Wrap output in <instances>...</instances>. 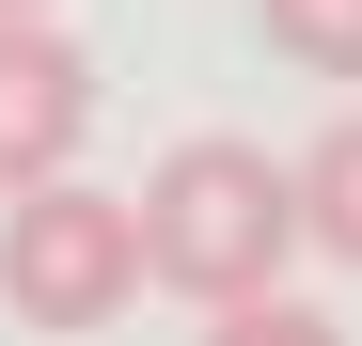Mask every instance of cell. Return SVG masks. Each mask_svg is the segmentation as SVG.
I'll use <instances>...</instances> for the list:
<instances>
[{"label": "cell", "instance_id": "2", "mask_svg": "<svg viewBox=\"0 0 362 346\" xmlns=\"http://www.w3.org/2000/svg\"><path fill=\"white\" fill-rule=\"evenodd\" d=\"M142 299V205L79 189V173H32L0 189V315L16 330H110Z\"/></svg>", "mask_w": 362, "mask_h": 346}, {"label": "cell", "instance_id": "5", "mask_svg": "<svg viewBox=\"0 0 362 346\" xmlns=\"http://www.w3.org/2000/svg\"><path fill=\"white\" fill-rule=\"evenodd\" d=\"M252 32L299 79H362V0H252Z\"/></svg>", "mask_w": 362, "mask_h": 346}, {"label": "cell", "instance_id": "6", "mask_svg": "<svg viewBox=\"0 0 362 346\" xmlns=\"http://www.w3.org/2000/svg\"><path fill=\"white\" fill-rule=\"evenodd\" d=\"M205 346H346V330H331L315 299H284V283H252V299H221V330H205Z\"/></svg>", "mask_w": 362, "mask_h": 346}, {"label": "cell", "instance_id": "1", "mask_svg": "<svg viewBox=\"0 0 362 346\" xmlns=\"http://www.w3.org/2000/svg\"><path fill=\"white\" fill-rule=\"evenodd\" d=\"M127 205H142V283H173V299H205V315L252 299V283H284V252H299V173L268 142H236V126L173 142Z\"/></svg>", "mask_w": 362, "mask_h": 346}, {"label": "cell", "instance_id": "3", "mask_svg": "<svg viewBox=\"0 0 362 346\" xmlns=\"http://www.w3.org/2000/svg\"><path fill=\"white\" fill-rule=\"evenodd\" d=\"M95 126V64L47 16H0V189H32V173H64Z\"/></svg>", "mask_w": 362, "mask_h": 346}, {"label": "cell", "instance_id": "7", "mask_svg": "<svg viewBox=\"0 0 362 346\" xmlns=\"http://www.w3.org/2000/svg\"><path fill=\"white\" fill-rule=\"evenodd\" d=\"M0 16H47V0H0Z\"/></svg>", "mask_w": 362, "mask_h": 346}, {"label": "cell", "instance_id": "4", "mask_svg": "<svg viewBox=\"0 0 362 346\" xmlns=\"http://www.w3.org/2000/svg\"><path fill=\"white\" fill-rule=\"evenodd\" d=\"M284 173H299V252L362 268V110H346V126H315V142H299Z\"/></svg>", "mask_w": 362, "mask_h": 346}]
</instances>
